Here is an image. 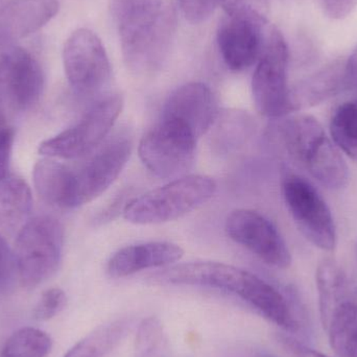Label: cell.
Masks as SVG:
<instances>
[{"label": "cell", "mask_w": 357, "mask_h": 357, "mask_svg": "<svg viewBox=\"0 0 357 357\" xmlns=\"http://www.w3.org/2000/svg\"><path fill=\"white\" fill-rule=\"evenodd\" d=\"M112 13L128 68L138 75L158 71L177 29L173 0H112Z\"/></svg>", "instance_id": "6da1fadb"}, {"label": "cell", "mask_w": 357, "mask_h": 357, "mask_svg": "<svg viewBox=\"0 0 357 357\" xmlns=\"http://www.w3.org/2000/svg\"><path fill=\"white\" fill-rule=\"evenodd\" d=\"M279 134L289 155L323 186L337 190L348 184L347 165L318 119L295 115L280 123Z\"/></svg>", "instance_id": "7a4b0ae2"}, {"label": "cell", "mask_w": 357, "mask_h": 357, "mask_svg": "<svg viewBox=\"0 0 357 357\" xmlns=\"http://www.w3.org/2000/svg\"><path fill=\"white\" fill-rule=\"evenodd\" d=\"M218 185L210 177L187 175L153 189L126 206L123 215L136 225L172 222L207 203Z\"/></svg>", "instance_id": "3957f363"}, {"label": "cell", "mask_w": 357, "mask_h": 357, "mask_svg": "<svg viewBox=\"0 0 357 357\" xmlns=\"http://www.w3.org/2000/svg\"><path fill=\"white\" fill-rule=\"evenodd\" d=\"M133 150V138L123 130L86 157L79 167H68L65 209L79 207L100 197L121 175Z\"/></svg>", "instance_id": "277c9868"}, {"label": "cell", "mask_w": 357, "mask_h": 357, "mask_svg": "<svg viewBox=\"0 0 357 357\" xmlns=\"http://www.w3.org/2000/svg\"><path fill=\"white\" fill-rule=\"evenodd\" d=\"M123 108L121 94L100 96L75 126L42 142L40 154L64 160L86 158L104 144Z\"/></svg>", "instance_id": "5b68a950"}, {"label": "cell", "mask_w": 357, "mask_h": 357, "mask_svg": "<svg viewBox=\"0 0 357 357\" xmlns=\"http://www.w3.org/2000/svg\"><path fill=\"white\" fill-rule=\"evenodd\" d=\"M63 245L64 229L52 216H38L21 228L15 254L22 287L33 289L56 272L62 259Z\"/></svg>", "instance_id": "8992f818"}, {"label": "cell", "mask_w": 357, "mask_h": 357, "mask_svg": "<svg viewBox=\"0 0 357 357\" xmlns=\"http://www.w3.org/2000/svg\"><path fill=\"white\" fill-rule=\"evenodd\" d=\"M43 88L37 59L16 42L0 37V123H10L14 115L35 106Z\"/></svg>", "instance_id": "52a82bcc"}, {"label": "cell", "mask_w": 357, "mask_h": 357, "mask_svg": "<svg viewBox=\"0 0 357 357\" xmlns=\"http://www.w3.org/2000/svg\"><path fill=\"white\" fill-rule=\"evenodd\" d=\"M197 139L185 126L160 117L140 140L138 152L151 173L175 180L186 176L192 167Z\"/></svg>", "instance_id": "ba28073f"}, {"label": "cell", "mask_w": 357, "mask_h": 357, "mask_svg": "<svg viewBox=\"0 0 357 357\" xmlns=\"http://www.w3.org/2000/svg\"><path fill=\"white\" fill-rule=\"evenodd\" d=\"M287 66L289 48L284 38L276 29H271L252 79L254 102L264 116L278 119L293 112Z\"/></svg>", "instance_id": "9c48e42d"}, {"label": "cell", "mask_w": 357, "mask_h": 357, "mask_svg": "<svg viewBox=\"0 0 357 357\" xmlns=\"http://www.w3.org/2000/svg\"><path fill=\"white\" fill-rule=\"evenodd\" d=\"M270 29L257 8L226 12L218 26L216 39L227 67L233 71H243L257 63Z\"/></svg>", "instance_id": "30bf717a"}, {"label": "cell", "mask_w": 357, "mask_h": 357, "mask_svg": "<svg viewBox=\"0 0 357 357\" xmlns=\"http://www.w3.org/2000/svg\"><path fill=\"white\" fill-rule=\"evenodd\" d=\"M65 73L75 93L93 98L111 79L108 54L100 38L87 29L73 31L63 50Z\"/></svg>", "instance_id": "8fae6325"}, {"label": "cell", "mask_w": 357, "mask_h": 357, "mask_svg": "<svg viewBox=\"0 0 357 357\" xmlns=\"http://www.w3.org/2000/svg\"><path fill=\"white\" fill-rule=\"evenodd\" d=\"M287 209L302 234L312 245L331 252L337 245L335 220L326 202L310 182L287 173L282 180Z\"/></svg>", "instance_id": "7c38bea8"}, {"label": "cell", "mask_w": 357, "mask_h": 357, "mask_svg": "<svg viewBox=\"0 0 357 357\" xmlns=\"http://www.w3.org/2000/svg\"><path fill=\"white\" fill-rule=\"evenodd\" d=\"M227 235L268 266L287 268L291 256L276 227L259 212L237 209L226 220Z\"/></svg>", "instance_id": "4fadbf2b"}, {"label": "cell", "mask_w": 357, "mask_h": 357, "mask_svg": "<svg viewBox=\"0 0 357 357\" xmlns=\"http://www.w3.org/2000/svg\"><path fill=\"white\" fill-rule=\"evenodd\" d=\"M257 277L243 268L222 262L195 261L169 266L156 273L153 279L165 284L222 289L245 300Z\"/></svg>", "instance_id": "5bb4252c"}, {"label": "cell", "mask_w": 357, "mask_h": 357, "mask_svg": "<svg viewBox=\"0 0 357 357\" xmlns=\"http://www.w3.org/2000/svg\"><path fill=\"white\" fill-rule=\"evenodd\" d=\"M218 113V100L212 90L203 83H188L169 96L160 117L177 121L199 138L211 129Z\"/></svg>", "instance_id": "9a60e30c"}, {"label": "cell", "mask_w": 357, "mask_h": 357, "mask_svg": "<svg viewBox=\"0 0 357 357\" xmlns=\"http://www.w3.org/2000/svg\"><path fill=\"white\" fill-rule=\"evenodd\" d=\"M182 248L167 241H152L129 245L117 251L107 264L111 278H123L148 268H163L178 261Z\"/></svg>", "instance_id": "2e32d148"}, {"label": "cell", "mask_w": 357, "mask_h": 357, "mask_svg": "<svg viewBox=\"0 0 357 357\" xmlns=\"http://www.w3.org/2000/svg\"><path fill=\"white\" fill-rule=\"evenodd\" d=\"M58 12V0H8L0 8V37L17 43L47 24Z\"/></svg>", "instance_id": "e0dca14e"}, {"label": "cell", "mask_w": 357, "mask_h": 357, "mask_svg": "<svg viewBox=\"0 0 357 357\" xmlns=\"http://www.w3.org/2000/svg\"><path fill=\"white\" fill-rule=\"evenodd\" d=\"M345 63L337 60L291 89V111L317 106L345 90Z\"/></svg>", "instance_id": "ac0fdd59"}, {"label": "cell", "mask_w": 357, "mask_h": 357, "mask_svg": "<svg viewBox=\"0 0 357 357\" xmlns=\"http://www.w3.org/2000/svg\"><path fill=\"white\" fill-rule=\"evenodd\" d=\"M33 197L29 184L19 176L8 174L0 178V227L15 232L29 222Z\"/></svg>", "instance_id": "d6986e66"}, {"label": "cell", "mask_w": 357, "mask_h": 357, "mask_svg": "<svg viewBox=\"0 0 357 357\" xmlns=\"http://www.w3.org/2000/svg\"><path fill=\"white\" fill-rule=\"evenodd\" d=\"M326 331L337 357H357V285H350Z\"/></svg>", "instance_id": "ffe728a7"}, {"label": "cell", "mask_w": 357, "mask_h": 357, "mask_svg": "<svg viewBox=\"0 0 357 357\" xmlns=\"http://www.w3.org/2000/svg\"><path fill=\"white\" fill-rule=\"evenodd\" d=\"M317 285L320 300L321 321L325 329L339 304L343 301L351 283L333 260H325L317 270Z\"/></svg>", "instance_id": "44dd1931"}, {"label": "cell", "mask_w": 357, "mask_h": 357, "mask_svg": "<svg viewBox=\"0 0 357 357\" xmlns=\"http://www.w3.org/2000/svg\"><path fill=\"white\" fill-rule=\"evenodd\" d=\"M127 328V323L121 320L102 325L77 342L64 357H104L119 345Z\"/></svg>", "instance_id": "7402d4cb"}, {"label": "cell", "mask_w": 357, "mask_h": 357, "mask_svg": "<svg viewBox=\"0 0 357 357\" xmlns=\"http://www.w3.org/2000/svg\"><path fill=\"white\" fill-rule=\"evenodd\" d=\"M331 134L337 148L357 162V98L344 102L335 111Z\"/></svg>", "instance_id": "603a6c76"}, {"label": "cell", "mask_w": 357, "mask_h": 357, "mask_svg": "<svg viewBox=\"0 0 357 357\" xmlns=\"http://www.w3.org/2000/svg\"><path fill=\"white\" fill-rule=\"evenodd\" d=\"M52 347V337L33 327L15 331L4 344L0 357H45Z\"/></svg>", "instance_id": "cb8c5ba5"}, {"label": "cell", "mask_w": 357, "mask_h": 357, "mask_svg": "<svg viewBox=\"0 0 357 357\" xmlns=\"http://www.w3.org/2000/svg\"><path fill=\"white\" fill-rule=\"evenodd\" d=\"M162 337L163 327L159 319L156 317L144 319L138 327L136 350L142 356H148L160 345Z\"/></svg>", "instance_id": "d4e9b609"}, {"label": "cell", "mask_w": 357, "mask_h": 357, "mask_svg": "<svg viewBox=\"0 0 357 357\" xmlns=\"http://www.w3.org/2000/svg\"><path fill=\"white\" fill-rule=\"evenodd\" d=\"M67 303L66 294L58 287L47 289L42 294L33 310V318L38 321H48L60 314Z\"/></svg>", "instance_id": "484cf974"}, {"label": "cell", "mask_w": 357, "mask_h": 357, "mask_svg": "<svg viewBox=\"0 0 357 357\" xmlns=\"http://www.w3.org/2000/svg\"><path fill=\"white\" fill-rule=\"evenodd\" d=\"M19 280L16 254L0 235V294H8Z\"/></svg>", "instance_id": "4316f807"}, {"label": "cell", "mask_w": 357, "mask_h": 357, "mask_svg": "<svg viewBox=\"0 0 357 357\" xmlns=\"http://www.w3.org/2000/svg\"><path fill=\"white\" fill-rule=\"evenodd\" d=\"M222 0H178L181 12L193 24L207 20Z\"/></svg>", "instance_id": "83f0119b"}, {"label": "cell", "mask_w": 357, "mask_h": 357, "mask_svg": "<svg viewBox=\"0 0 357 357\" xmlns=\"http://www.w3.org/2000/svg\"><path fill=\"white\" fill-rule=\"evenodd\" d=\"M14 134V129L10 123H0V178L8 174Z\"/></svg>", "instance_id": "f1b7e54d"}, {"label": "cell", "mask_w": 357, "mask_h": 357, "mask_svg": "<svg viewBox=\"0 0 357 357\" xmlns=\"http://www.w3.org/2000/svg\"><path fill=\"white\" fill-rule=\"evenodd\" d=\"M323 8L331 19L346 18L356 8L357 0H322Z\"/></svg>", "instance_id": "f546056e"}, {"label": "cell", "mask_w": 357, "mask_h": 357, "mask_svg": "<svg viewBox=\"0 0 357 357\" xmlns=\"http://www.w3.org/2000/svg\"><path fill=\"white\" fill-rule=\"evenodd\" d=\"M279 341L295 357H331L322 354V352L306 347L299 342L295 341L291 337H285V335H280Z\"/></svg>", "instance_id": "4dcf8cb0"}, {"label": "cell", "mask_w": 357, "mask_h": 357, "mask_svg": "<svg viewBox=\"0 0 357 357\" xmlns=\"http://www.w3.org/2000/svg\"><path fill=\"white\" fill-rule=\"evenodd\" d=\"M345 90L357 93V46L345 63Z\"/></svg>", "instance_id": "1f68e13d"}, {"label": "cell", "mask_w": 357, "mask_h": 357, "mask_svg": "<svg viewBox=\"0 0 357 357\" xmlns=\"http://www.w3.org/2000/svg\"><path fill=\"white\" fill-rule=\"evenodd\" d=\"M259 1L261 0H222V6L225 12H231V10L243 8H256L255 4Z\"/></svg>", "instance_id": "d6a6232c"}, {"label": "cell", "mask_w": 357, "mask_h": 357, "mask_svg": "<svg viewBox=\"0 0 357 357\" xmlns=\"http://www.w3.org/2000/svg\"><path fill=\"white\" fill-rule=\"evenodd\" d=\"M258 357H278V356H273V354H260L259 356H258Z\"/></svg>", "instance_id": "836d02e7"}, {"label": "cell", "mask_w": 357, "mask_h": 357, "mask_svg": "<svg viewBox=\"0 0 357 357\" xmlns=\"http://www.w3.org/2000/svg\"><path fill=\"white\" fill-rule=\"evenodd\" d=\"M6 1H8V0H0V8H1Z\"/></svg>", "instance_id": "e575fe53"}]
</instances>
